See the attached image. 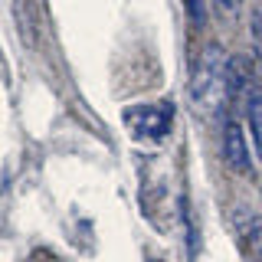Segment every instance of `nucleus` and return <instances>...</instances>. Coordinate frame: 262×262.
Segmentation results:
<instances>
[{"instance_id":"1","label":"nucleus","mask_w":262,"mask_h":262,"mask_svg":"<svg viewBox=\"0 0 262 262\" xmlns=\"http://www.w3.org/2000/svg\"><path fill=\"white\" fill-rule=\"evenodd\" d=\"M233 89L229 82V59L223 53V46H207L193 69V82H190V92H193V102L200 112H220Z\"/></svg>"},{"instance_id":"2","label":"nucleus","mask_w":262,"mask_h":262,"mask_svg":"<svg viewBox=\"0 0 262 262\" xmlns=\"http://www.w3.org/2000/svg\"><path fill=\"white\" fill-rule=\"evenodd\" d=\"M170 121H174V108H170L167 102L161 105H131L125 112V125L135 131L138 138H151V141H161L164 135L170 131Z\"/></svg>"},{"instance_id":"3","label":"nucleus","mask_w":262,"mask_h":262,"mask_svg":"<svg viewBox=\"0 0 262 262\" xmlns=\"http://www.w3.org/2000/svg\"><path fill=\"white\" fill-rule=\"evenodd\" d=\"M223 151H226L229 167H236V170H249V158H246V138H243V128H239V125H233V121L226 125Z\"/></svg>"},{"instance_id":"4","label":"nucleus","mask_w":262,"mask_h":262,"mask_svg":"<svg viewBox=\"0 0 262 262\" xmlns=\"http://www.w3.org/2000/svg\"><path fill=\"white\" fill-rule=\"evenodd\" d=\"M249 128H252V144H256V154L262 161V95H256L249 102Z\"/></svg>"},{"instance_id":"5","label":"nucleus","mask_w":262,"mask_h":262,"mask_svg":"<svg viewBox=\"0 0 262 262\" xmlns=\"http://www.w3.org/2000/svg\"><path fill=\"white\" fill-rule=\"evenodd\" d=\"M187 7H190L193 20H200V16H203V10H200V0H187Z\"/></svg>"},{"instance_id":"6","label":"nucleus","mask_w":262,"mask_h":262,"mask_svg":"<svg viewBox=\"0 0 262 262\" xmlns=\"http://www.w3.org/2000/svg\"><path fill=\"white\" fill-rule=\"evenodd\" d=\"M216 4H220V7H223V10H236V7H239V4H243V0H216Z\"/></svg>"}]
</instances>
